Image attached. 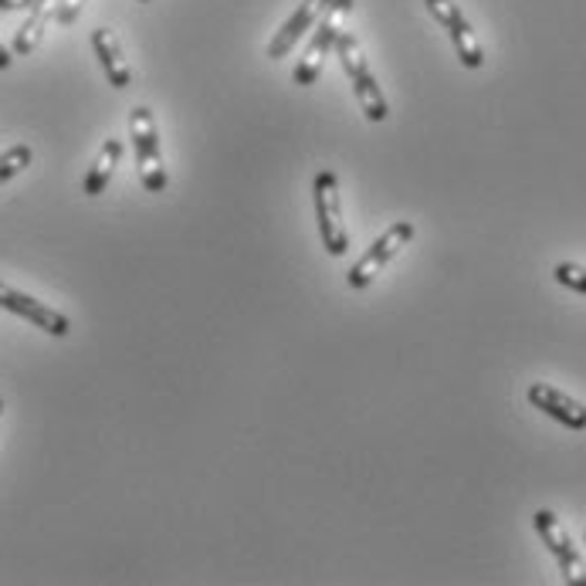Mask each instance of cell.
Segmentation results:
<instances>
[{
    "label": "cell",
    "mask_w": 586,
    "mask_h": 586,
    "mask_svg": "<svg viewBox=\"0 0 586 586\" xmlns=\"http://www.w3.org/2000/svg\"><path fill=\"white\" fill-rule=\"evenodd\" d=\"M140 4H150V0H140Z\"/></svg>",
    "instance_id": "20"
},
{
    "label": "cell",
    "mask_w": 586,
    "mask_h": 586,
    "mask_svg": "<svg viewBox=\"0 0 586 586\" xmlns=\"http://www.w3.org/2000/svg\"><path fill=\"white\" fill-rule=\"evenodd\" d=\"M529 404L536 411H543L546 417L559 421L569 431H586V407L579 401H573L563 390L549 386V383H533L529 386Z\"/></svg>",
    "instance_id": "9"
},
{
    "label": "cell",
    "mask_w": 586,
    "mask_h": 586,
    "mask_svg": "<svg viewBox=\"0 0 586 586\" xmlns=\"http://www.w3.org/2000/svg\"><path fill=\"white\" fill-rule=\"evenodd\" d=\"M312 204H315V221H319V238L322 247L333 257H343L350 251V234L343 224V201H340V180L333 170H322L312 180Z\"/></svg>",
    "instance_id": "1"
},
{
    "label": "cell",
    "mask_w": 586,
    "mask_h": 586,
    "mask_svg": "<svg viewBox=\"0 0 586 586\" xmlns=\"http://www.w3.org/2000/svg\"><path fill=\"white\" fill-rule=\"evenodd\" d=\"M533 523H536V533L543 536L546 549L553 553V559L559 563V573L569 586H586V563L583 556L576 553L573 539L566 536V529L559 526V518L549 512V508H539L533 515Z\"/></svg>",
    "instance_id": "7"
},
{
    "label": "cell",
    "mask_w": 586,
    "mask_h": 586,
    "mask_svg": "<svg viewBox=\"0 0 586 586\" xmlns=\"http://www.w3.org/2000/svg\"><path fill=\"white\" fill-rule=\"evenodd\" d=\"M0 309H8V312L28 319L34 330H44L48 336L61 340V336L72 333L69 315L44 305V302H38V299H31V295H24V292H18V289H11V285H4V282H0Z\"/></svg>",
    "instance_id": "8"
},
{
    "label": "cell",
    "mask_w": 586,
    "mask_h": 586,
    "mask_svg": "<svg viewBox=\"0 0 586 586\" xmlns=\"http://www.w3.org/2000/svg\"><path fill=\"white\" fill-rule=\"evenodd\" d=\"M92 48H95V58H99V64H102V72H105L112 89L122 92V89L133 85V72H129V61L122 54V44H119V38L109 28H95L92 31Z\"/></svg>",
    "instance_id": "11"
},
{
    "label": "cell",
    "mask_w": 586,
    "mask_h": 586,
    "mask_svg": "<svg viewBox=\"0 0 586 586\" xmlns=\"http://www.w3.org/2000/svg\"><path fill=\"white\" fill-rule=\"evenodd\" d=\"M34 0H0V11H31Z\"/></svg>",
    "instance_id": "17"
},
{
    "label": "cell",
    "mask_w": 586,
    "mask_h": 586,
    "mask_svg": "<svg viewBox=\"0 0 586 586\" xmlns=\"http://www.w3.org/2000/svg\"><path fill=\"white\" fill-rule=\"evenodd\" d=\"M31 160H34V153H31V146H24V143L11 146L8 153H0V186H4L8 180H14L21 170H28Z\"/></svg>",
    "instance_id": "14"
},
{
    "label": "cell",
    "mask_w": 586,
    "mask_h": 586,
    "mask_svg": "<svg viewBox=\"0 0 586 586\" xmlns=\"http://www.w3.org/2000/svg\"><path fill=\"white\" fill-rule=\"evenodd\" d=\"M82 8H85V0H58V11H54V21L58 24H75L79 21V14H82Z\"/></svg>",
    "instance_id": "16"
},
{
    "label": "cell",
    "mask_w": 586,
    "mask_h": 586,
    "mask_svg": "<svg viewBox=\"0 0 586 586\" xmlns=\"http://www.w3.org/2000/svg\"><path fill=\"white\" fill-rule=\"evenodd\" d=\"M346 11H353V0H325V11L315 24L309 51L295 69V85H315L319 82L322 64H325V58H330V51L336 44V34H340L336 31V14H346Z\"/></svg>",
    "instance_id": "5"
},
{
    "label": "cell",
    "mask_w": 586,
    "mask_h": 586,
    "mask_svg": "<svg viewBox=\"0 0 586 586\" xmlns=\"http://www.w3.org/2000/svg\"><path fill=\"white\" fill-rule=\"evenodd\" d=\"M0 414H4V397H0Z\"/></svg>",
    "instance_id": "19"
},
{
    "label": "cell",
    "mask_w": 586,
    "mask_h": 586,
    "mask_svg": "<svg viewBox=\"0 0 586 586\" xmlns=\"http://www.w3.org/2000/svg\"><path fill=\"white\" fill-rule=\"evenodd\" d=\"M11 61H14V58H11V51H8L4 44H0V72L11 69Z\"/></svg>",
    "instance_id": "18"
},
{
    "label": "cell",
    "mask_w": 586,
    "mask_h": 586,
    "mask_svg": "<svg viewBox=\"0 0 586 586\" xmlns=\"http://www.w3.org/2000/svg\"><path fill=\"white\" fill-rule=\"evenodd\" d=\"M424 4L434 14V21L451 34V44H454V51H458L465 69H482V64H485V51L478 44V34H475L472 21L462 14V8L454 4V0H424Z\"/></svg>",
    "instance_id": "6"
},
{
    "label": "cell",
    "mask_w": 586,
    "mask_h": 586,
    "mask_svg": "<svg viewBox=\"0 0 586 586\" xmlns=\"http://www.w3.org/2000/svg\"><path fill=\"white\" fill-rule=\"evenodd\" d=\"M553 279H556V282H559L563 289H569V292H579V295H586V269H583V265L563 262V265H556Z\"/></svg>",
    "instance_id": "15"
},
{
    "label": "cell",
    "mask_w": 586,
    "mask_h": 586,
    "mask_svg": "<svg viewBox=\"0 0 586 586\" xmlns=\"http://www.w3.org/2000/svg\"><path fill=\"white\" fill-rule=\"evenodd\" d=\"M129 140H133L137 170H140L143 186L150 193H163L166 170H163V156H160V133H156V119L146 105H137L133 115H129Z\"/></svg>",
    "instance_id": "3"
},
{
    "label": "cell",
    "mask_w": 586,
    "mask_h": 586,
    "mask_svg": "<svg viewBox=\"0 0 586 586\" xmlns=\"http://www.w3.org/2000/svg\"><path fill=\"white\" fill-rule=\"evenodd\" d=\"M58 11V0H34V8L28 14V21L14 31V54H31L38 44H41V34L48 28V21L54 18Z\"/></svg>",
    "instance_id": "12"
},
{
    "label": "cell",
    "mask_w": 586,
    "mask_h": 586,
    "mask_svg": "<svg viewBox=\"0 0 586 586\" xmlns=\"http://www.w3.org/2000/svg\"><path fill=\"white\" fill-rule=\"evenodd\" d=\"M333 48H336V54H340V61H343V72H346V79H350V85H353V92H356V102H360L363 115H366L370 122H383V119L390 115V105H386V99H383V92H380L373 72H370V64H366V54H363L360 41H356L353 34H343V31H340Z\"/></svg>",
    "instance_id": "2"
},
{
    "label": "cell",
    "mask_w": 586,
    "mask_h": 586,
    "mask_svg": "<svg viewBox=\"0 0 586 586\" xmlns=\"http://www.w3.org/2000/svg\"><path fill=\"white\" fill-rule=\"evenodd\" d=\"M414 224L411 221H397L394 228H386L373 244H370V251L360 257V262L346 272V282H350V289H366V285H373L376 282V275L394 262V257L401 254V247H407L411 244V238H414Z\"/></svg>",
    "instance_id": "4"
},
{
    "label": "cell",
    "mask_w": 586,
    "mask_h": 586,
    "mask_svg": "<svg viewBox=\"0 0 586 586\" xmlns=\"http://www.w3.org/2000/svg\"><path fill=\"white\" fill-rule=\"evenodd\" d=\"M119 160H122V140H105L102 150H99V156H95V163L89 166V176H85V193H89V198H99V193H105V186H109Z\"/></svg>",
    "instance_id": "13"
},
{
    "label": "cell",
    "mask_w": 586,
    "mask_h": 586,
    "mask_svg": "<svg viewBox=\"0 0 586 586\" xmlns=\"http://www.w3.org/2000/svg\"><path fill=\"white\" fill-rule=\"evenodd\" d=\"M322 11H325V0H302L299 11L275 31V38H272V44H269V58H272V61L285 58V54L302 41V34L312 31V24L322 18Z\"/></svg>",
    "instance_id": "10"
}]
</instances>
